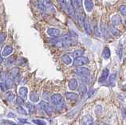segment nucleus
<instances>
[{"label": "nucleus", "instance_id": "6ab92c4d", "mask_svg": "<svg viewBox=\"0 0 126 125\" xmlns=\"http://www.w3.org/2000/svg\"><path fill=\"white\" fill-rule=\"evenodd\" d=\"M65 97L67 98L68 100H71V101H76L78 99V94H76L74 93H65Z\"/></svg>", "mask_w": 126, "mask_h": 125}, {"label": "nucleus", "instance_id": "cd10ccee", "mask_svg": "<svg viewBox=\"0 0 126 125\" xmlns=\"http://www.w3.org/2000/svg\"><path fill=\"white\" fill-rule=\"evenodd\" d=\"M6 65H11V64L14 63V62H16V57L15 55H13V56H11V57L6 59Z\"/></svg>", "mask_w": 126, "mask_h": 125}, {"label": "nucleus", "instance_id": "20e7f679", "mask_svg": "<svg viewBox=\"0 0 126 125\" xmlns=\"http://www.w3.org/2000/svg\"><path fill=\"white\" fill-rule=\"evenodd\" d=\"M49 101L53 105H59L63 102V97L61 94L56 93L53 94L52 96L49 97Z\"/></svg>", "mask_w": 126, "mask_h": 125}, {"label": "nucleus", "instance_id": "6e6552de", "mask_svg": "<svg viewBox=\"0 0 126 125\" xmlns=\"http://www.w3.org/2000/svg\"><path fill=\"white\" fill-rule=\"evenodd\" d=\"M94 118L91 116H89V115L85 116L81 119V125H94Z\"/></svg>", "mask_w": 126, "mask_h": 125}, {"label": "nucleus", "instance_id": "2f4dec72", "mask_svg": "<svg viewBox=\"0 0 126 125\" xmlns=\"http://www.w3.org/2000/svg\"><path fill=\"white\" fill-rule=\"evenodd\" d=\"M17 111H18V112L19 114H21V115H27V112H26V111L22 106H18Z\"/></svg>", "mask_w": 126, "mask_h": 125}, {"label": "nucleus", "instance_id": "39448f33", "mask_svg": "<svg viewBox=\"0 0 126 125\" xmlns=\"http://www.w3.org/2000/svg\"><path fill=\"white\" fill-rule=\"evenodd\" d=\"M74 72H75V73L78 75L80 77H89V74H90V71H89V69L85 67H78L76 69Z\"/></svg>", "mask_w": 126, "mask_h": 125}, {"label": "nucleus", "instance_id": "c9c22d12", "mask_svg": "<svg viewBox=\"0 0 126 125\" xmlns=\"http://www.w3.org/2000/svg\"><path fill=\"white\" fill-rule=\"evenodd\" d=\"M42 98H43V99H44L45 100H46V101L49 100V93H46V92H45V93L42 94Z\"/></svg>", "mask_w": 126, "mask_h": 125}, {"label": "nucleus", "instance_id": "79ce46f5", "mask_svg": "<svg viewBox=\"0 0 126 125\" xmlns=\"http://www.w3.org/2000/svg\"><path fill=\"white\" fill-rule=\"evenodd\" d=\"M0 76H1V72H0Z\"/></svg>", "mask_w": 126, "mask_h": 125}, {"label": "nucleus", "instance_id": "c756f323", "mask_svg": "<svg viewBox=\"0 0 126 125\" xmlns=\"http://www.w3.org/2000/svg\"><path fill=\"white\" fill-rule=\"evenodd\" d=\"M0 89H1L2 92H6V91H7V89H8V88H7V86H6V84L4 81H2V82H0Z\"/></svg>", "mask_w": 126, "mask_h": 125}, {"label": "nucleus", "instance_id": "5701e85b", "mask_svg": "<svg viewBox=\"0 0 126 125\" xmlns=\"http://www.w3.org/2000/svg\"><path fill=\"white\" fill-rule=\"evenodd\" d=\"M110 55H111V53L109 47H105L103 52H102V57H103V58L105 59V60H107V59L110 57Z\"/></svg>", "mask_w": 126, "mask_h": 125}, {"label": "nucleus", "instance_id": "c85d7f7f", "mask_svg": "<svg viewBox=\"0 0 126 125\" xmlns=\"http://www.w3.org/2000/svg\"><path fill=\"white\" fill-rule=\"evenodd\" d=\"M26 107H27V108H28L29 112H31V113L34 112V111H35V107H34V105H33L31 103H29V102H27V103H26Z\"/></svg>", "mask_w": 126, "mask_h": 125}, {"label": "nucleus", "instance_id": "f03ea898", "mask_svg": "<svg viewBox=\"0 0 126 125\" xmlns=\"http://www.w3.org/2000/svg\"><path fill=\"white\" fill-rule=\"evenodd\" d=\"M38 108L42 111H45L46 114L50 115L53 112V108L46 101H41L38 104Z\"/></svg>", "mask_w": 126, "mask_h": 125}, {"label": "nucleus", "instance_id": "9d476101", "mask_svg": "<svg viewBox=\"0 0 126 125\" xmlns=\"http://www.w3.org/2000/svg\"><path fill=\"white\" fill-rule=\"evenodd\" d=\"M83 27L85 28V31L88 35H91L92 34V28H91V25L89 23V20L86 18L84 19V22H83Z\"/></svg>", "mask_w": 126, "mask_h": 125}, {"label": "nucleus", "instance_id": "e433bc0d", "mask_svg": "<svg viewBox=\"0 0 126 125\" xmlns=\"http://www.w3.org/2000/svg\"><path fill=\"white\" fill-rule=\"evenodd\" d=\"M5 35L4 34H0V43H2V42H3L5 41Z\"/></svg>", "mask_w": 126, "mask_h": 125}, {"label": "nucleus", "instance_id": "f257e3e1", "mask_svg": "<svg viewBox=\"0 0 126 125\" xmlns=\"http://www.w3.org/2000/svg\"><path fill=\"white\" fill-rule=\"evenodd\" d=\"M39 2L42 5V6L46 10V11L51 12V13H54L56 11L55 6L49 2V0H40Z\"/></svg>", "mask_w": 126, "mask_h": 125}, {"label": "nucleus", "instance_id": "72a5a7b5", "mask_svg": "<svg viewBox=\"0 0 126 125\" xmlns=\"http://www.w3.org/2000/svg\"><path fill=\"white\" fill-rule=\"evenodd\" d=\"M119 10H120V12L121 13V14L125 16V14H126V6H125V5H121L120 6V8H119Z\"/></svg>", "mask_w": 126, "mask_h": 125}, {"label": "nucleus", "instance_id": "bb28decb", "mask_svg": "<svg viewBox=\"0 0 126 125\" xmlns=\"http://www.w3.org/2000/svg\"><path fill=\"white\" fill-rule=\"evenodd\" d=\"M94 35L97 38H101V31H100V29H99V27H98L97 25L94 26Z\"/></svg>", "mask_w": 126, "mask_h": 125}, {"label": "nucleus", "instance_id": "2eb2a0df", "mask_svg": "<svg viewBox=\"0 0 126 125\" xmlns=\"http://www.w3.org/2000/svg\"><path fill=\"white\" fill-rule=\"evenodd\" d=\"M13 52V48L11 45H6L4 47V49L2 50V57H7V56L11 55Z\"/></svg>", "mask_w": 126, "mask_h": 125}, {"label": "nucleus", "instance_id": "a211bd4d", "mask_svg": "<svg viewBox=\"0 0 126 125\" xmlns=\"http://www.w3.org/2000/svg\"><path fill=\"white\" fill-rule=\"evenodd\" d=\"M30 100L33 103H38L39 101V95L36 92H31L30 94Z\"/></svg>", "mask_w": 126, "mask_h": 125}, {"label": "nucleus", "instance_id": "393cba45", "mask_svg": "<svg viewBox=\"0 0 126 125\" xmlns=\"http://www.w3.org/2000/svg\"><path fill=\"white\" fill-rule=\"evenodd\" d=\"M109 84L112 86H115L116 84V81H117V75L115 73H112L109 76Z\"/></svg>", "mask_w": 126, "mask_h": 125}, {"label": "nucleus", "instance_id": "aec40b11", "mask_svg": "<svg viewBox=\"0 0 126 125\" xmlns=\"http://www.w3.org/2000/svg\"><path fill=\"white\" fill-rule=\"evenodd\" d=\"M62 62L64 64H65V65H69L70 64H72V59H71V57H69V55H67V54H65V55H63L62 57Z\"/></svg>", "mask_w": 126, "mask_h": 125}, {"label": "nucleus", "instance_id": "58836bf2", "mask_svg": "<svg viewBox=\"0 0 126 125\" xmlns=\"http://www.w3.org/2000/svg\"><path fill=\"white\" fill-rule=\"evenodd\" d=\"M8 117H15V115L12 114V112H9V114L7 115Z\"/></svg>", "mask_w": 126, "mask_h": 125}, {"label": "nucleus", "instance_id": "f8f14e48", "mask_svg": "<svg viewBox=\"0 0 126 125\" xmlns=\"http://www.w3.org/2000/svg\"><path fill=\"white\" fill-rule=\"evenodd\" d=\"M27 94H28V89L26 87H21L18 89V95L23 100H26L27 98Z\"/></svg>", "mask_w": 126, "mask_h": 125}, {"label": "nucleus", "instance_id": "1a4fd4ad", "mask_svg": "<svg viewBox=\"0 0 126 125\" xmlns=\"http://www.w3.org/2000/svg\"><path fill=\"white\" fill-rule=\"evenodd\" d=\"M108 29H109V34H111L112 36H114V37H120L121 35V32L118 29L116 28L115 26H112V25L109 26Z\"/></svg>", "mask_w": 126, "mask_h": 125}, {"label": "nucleus", "instance_id": "dca6fc26", "mask_svg": "<svg viewBox=\"0 0 126 125\" xmlns=\"http://www.w3.org/2000/svg\"><path fill=\"white\" fill-rule=\"evenodd\" d=\"M111 22H112V26H119L121 23V18L120 17V15H118V14L113 15L112 17Z\"/></svg>", "mask_w": 126, "mask_h": 125}, {"label": "nucleus", "instance_id": "9b49d317", "mask_svg": "<svg viewBox=\"0 0 126 125\" xmlns=\"http://www.w3.org/2000/svg\"><path fill=\"white\" fill-rule=\"evenodd\" d=\"M68 87L70 90L74 91L76 90L78 88V82L77 81V79L73 78L71 80H69V83H68Z\"/></svg>", "mask_w": 126, "mask_h": 125}, {"label": "nucleus", "instance_id": "a19ab883", "mask_svg": "<svg viewBox=\"0 0 126 125\" xmlns=\"http://www.w3.org/2000/svg\"><path fill=\"white\" fill-rule=\"evenodd\" d=\"M104 125H109V124H104Z\"/></svg>", "mask_w": 126, "mask_h": 125}, {"label": "nucleus", "instance_id": "473e14b6", "mask_svg": "<svg viewBox=\"0 0 126 125\" xmlns=\"http://www.w3.org/2000/svg\"><path fill=\"white\" fill-rule=\"evenodd\" d=\"M16 104H17L18 106H21V105L23 104V103H24V100L22 99V98H21L20 97H17V98H16Z\"/></svg>", "mask_w": 126, "mask_h": 125}, {"label": "nucleus", "instance_id": "f3484780", "mask_svg": "<svg viewBox=\"0 0 126 125\" xmlns=\"http://www.w3.org/2000/svg\"><path fill=\"white\" fill-rule=\"evenodd\" d=\"M71 2V6L74 7V9L78 10V9H81V6H82V0H70Z\"/></svg>", "mask_w": 126, "mask_h": 125}, {"label": "nucleus", "instance_id": "f704fd0d", "mask_svg": "<svg viewBox=\"0 0 126 125\" xmlns=\"http://www.w3.org/2000/svg\"><path fill=\"white\" fill-rule=\"evenodd\" d=\"M122 52H123V46H122L121 45H120L118 47V50H117L118 55H119V57H120V58H121L122 57Z\"/></svg>", "mask_w": 126, "mask_h": 125}, {"label": "nucleus", "instance_id": "ddd939ff", "mask_svg": "<svg viewBox=\"0 0 126 125\" xmlns=\"http://www.w3.org/2000/svg\"><path fill=\"white\" fill-rule=\"evenodd\" d=\"M84 4H85V8L86 10V11L88 12H91L94 9V2L92 0H85L84 1Z\"/></svg>", "mask_w": 126, "mask_h": 125}, {"label": "nucleus", "instance_id": "ea45409f", "mask_svg": "<svg viewBox=\"0 0 126 125\" xmlns=\"http://www.w3.org/2000/svg\"><path fill=\"white\" fill-rule=\"evenodd\" d=\"M2 61H3V58H2V57L1 54H0V64H1Z\"/></svg>", "mask_w": 126, "mask_h": 125}, {"label": "nucleus", "instance_id": "412c9836", "mask_svg": "<svg viewBox=\"0 0 126 125\" xmlns=\"http://www.w3.org/2000/svg\"><path fill=\"white\" fill-rule=\"evenodd\" d=\"M19 73V70L18 68H13L10 71V77L12 78L13 80H15L16 77H18Z\"/></svg>", "mask_w": 126, "mask_h": 125}, {"label": "nucleus", "instance_id": "4c0bfd02", "mask_svg": "<svg viewBox=\"0 0 126 125\" xmlns=\"http://www.w3.org/2000/svg\"><path fill=\"white\" fill-rule=\"evenodd\" d=\"M18 120L22 123H28L27 120H26V119H18Z\"/></svg>", "mask_w": 126, "mask_h": 125}, {"label": "nucleus", "instance_id": "b1692460", "mask_svg": "<svg viewBox=\"0 0 126 125\" xmlns=\"http://www.w3.org/2000/svg\"><path fill=\"white\" fill-rule=\"evenodd\" d=\"M84 53H85L84 50H77L74 51L73 53H71V55H72L74 57L77 58V57H81V56L83 55V54H84Z\"/></svg>", "mask_w": 126, "mask_h": 125}, {"label": "nucleus", "instance_id": "0eeeda50", "mask_svg": "<svg viewBox=\"0 0 126 125\" xmlns=\"http://www.w3.org/2000/svg\"><path fill=\"white\" fill-rule=\"evenodd\" d=\"M46 33H47V34L50 36V37L54 38H58L61 34L60 30L57 28H49L47 29V31H46Z\"/></svg>", "mask_w": 126, "mask_h": 125}, {"label": "nucleus", "instance_id": "7ed1b4c3", "mask_svg": "<svg viewBox=\"0 0 126 125\" xmlns=\"http://www.w3.org/2000/svg\"><path fill=\"white\" fill-rule=\"evenodd\" d=\"M89 62V59L86 57H83V56H81V57H78L77 58L74 59V66H78V67H81L82 65H87Z\"/></svg>", "mask_w": 126, "mask_h": 125}, {"label": "nucleus", "instance_id": "37998d69", "mask_svg": "<svg viewBox=\"0 0 126 125\" xmlns=\"http://www.w3.org/2000/svg\"><path fill=\"white\" fill-rule=\"evenodd\" d=\"M0 125H2V124H0Z\"/></svg>", "mask_w": 126, "mask_h": 125}, {"label": "nucleus", "instance_id": "a878e982", "mask_svg": "<svg viewBox=\"0 0 126 125\" xmlns=\"http://www.w3.org/2000/svg\"><path fill=\"white\" fill-rule=\"evenodd\" d=\"M86 91H87V88H86V85L85 84H81L80 86H79V88H78V92L79 93H80L81 96H84V95L86 93Z\"/></svg>", "mask_w": 126, "mask_h": 125}, {"label": "nucleus", "instance_id": "7c9ffc66", "mask_svg": "<svg viewBox=\"0 0 126 125\" xmlns=\"http://www.w3.org/2000/svg\"><path fill=\"white\" fill-rule=\"evenodd\" d=\"M33 123L37 125H46V122L42 120H33Z\"/></svg>", "mask_w": 126, "mask_h": 125}, {"label": "nucleus", "instance_id": "423d86ee", "mask_svg": "<svg viewBox=\"0 0 126 125\" xmlns=\"http://www.w3.org/2000/svg\"><path fill=\"white\" fill-rule=\"evenodd\" d=\"M100 29H101V30H100L101 31V34L103 35V37L105 39H109V38H110V34H109V32L108 27L106 26V25L104 23V22H101Z\"/></svg>", "mask_w": 126, "mask_h": 125}, {"label": "nucleus", "instance_id": "4be33fe9", "mask_svg": "<svg viewBox=\"0 0 126 125\" xmlns=\"http://www.w3.org/2000/svg\"><path fill=\"white\" fill-rule=\"evenodd\" d=\"M15 95L13 93H11V92H6V93L5 94V98L6 100L9 101L10 103H12L13 101H14L15 100Z\"/></svg>", "mask_w": 126, "mask_h": 125}, {"label": "nucleus", "instance_id": "4468645a", "mask_svg": "<svg viewBox=\"0 0 126 125\" xmlns=\"http://www.w3.org/2000/svg\"><path fill=\"white\" fill-rule=\"evenodd\" d=\"M109 75V69H103V71H102L101 75L100 78H99L98 81L100 82V83H103V82H105L106 81V79L108 78Z\"/></svg>", "mask_w": 126, "mask_h": 125}]
</instances>
